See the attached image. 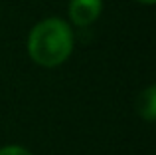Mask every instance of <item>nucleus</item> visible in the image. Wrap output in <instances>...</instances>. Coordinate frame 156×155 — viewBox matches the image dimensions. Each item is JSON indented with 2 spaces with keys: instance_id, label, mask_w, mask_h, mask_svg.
Here are the masks:
<instances>
[{
  "instance_id": "nucleus-1",
  "label": "nucleus",
  "mask_w": 156,
  "mask_h": 155,
  "mask_svg": "<svg viewBox=\"0 0 156 155\" xmlns=\"http://www.w3.org/2000/svg\"><path fill=\"white\" fill-rule=\"evenodd\" d=\"M73 30L61 18H46L32 28L28 36V54L38 66L55 68L71 56Z\"/></svg>"
},
{
  "instance_id": "nucleus-2",
  "label": "nucleus",
  "mask_w": 156,
  "mask_h": 155,
  "mask_svg": "<svg viewBox=\"0 0 156 155\" xmlns=\"http://www.w3.org/2000/svg\"><path fill=\"white\" fill-rule=\"evenodd\" d=\"M103 12V0H71L69 4V18L77 26L93 24Z\"/></svg>"
},
{
  "instance_id": "nucleus-3",
  "label": "nucleus",
  "mask_w": 156,
  "mask_h": 155,
  "mask_svg": "<svg viewBox=\"0 0 156 155\" xmlns=\"http://www.w3.org/2000/svg\"><path fill=\"white\" fill-rule=\"evenodd\" d=\"M136 109L142 119L146 121L156 119V85H148L144 92H140L136 101Z\"/></svg>"
},
{
  "instance_id": "nucleus-4",
  "label": "nucleus",
  "mask_w": 156,
  "mask_h": 155,
  "mask_svg": "<svg viewBox=\"0 0 156 155\" xmlns=\"http://www.w3.org/2000/svg\"><path fill=\"white\" fill-rule=\"evenodd\" d=\"M0 155H32L28 149L20 147V145H6L0 149Z\"/></svg>"
},
{
  "instance_id": "nucleus-5",
  "label": "nucleus",
  "mask_w": 156,
  "mask_h": 155,
  "mask_svg": "<svg viewBox=\"0 0 156 155\" xmlns=\"http://www.w3.org/2000/svg\"><path fill=\"white\" fill-rule=\"evenodd\" d=\"M136 2H140V4H154L156 0H136Z\"/></svg>"
}]
</instances>
